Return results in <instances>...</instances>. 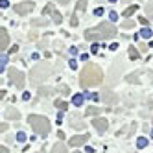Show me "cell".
<instances>
[{"label": "cell", "mask_w": 153, "mask_h": 153, "mask_svg": "<svg viewBox=\"0 0 153 153\" xmlns=\"http://www.w3.org/2000/svg\"><path fill=\"white\" fill-rule=\"evenodd\" d=\"M102 79H103V72L98 65L89 63V65H85L83 70L79 72V85L83 89H91V87L100 85Z\"/></svg>", "instance_id": "1"}, {"label": "cell", "mask_w": 153, "mask_h": 153, "mask_svg": "<svg viewBox=\"0 0 153 153\" xmlns=\"http://www.w3.org/2000/svg\"><path fill=\"white\" fill-rule=\"evenodd\" d=\"M116 35V28L111 22H100L94 30H87L85 31V39L87 41H100V39H111Z\"/></svg>", "instance_id": "2"}, {"label": "cell", "mask_w": 153, "mask_h": 153, "mask_svg": "<svg viewBox=\"0 0 153 153\" xmlns=\"http://www.w3.org/2000/svg\"><path fill=\"white\" fill-rule=\"evenodd\" d=\"M28 124L31 126V129H33L37 135L48 137V133H50V120L48 118L41 116V114H31L28 118Z\"/></svg>", "instance_id": "3"}, {"label": "cell", "mask_w": 153, "mask_h": 153, "mask_svg": "<svg viewBox=\"0 0 153 153\" xmlns=\"http://www.w3.org/2000/svg\"><path fill=\"white\" fill-rule=\"evenodd\" d=\"M50 74H52V67H50L48 63L35 65V68L31 70V83H33V85H39L42 79H46Z\"/></svg>", "instance_id": "4"}, {"label": "cell", "mask_w": 153, "mask_h": 153, "mask_svg": "<svg viewBox=\"0 0 153 153\" xmlns=\"http://www.w3.org/2000/svg\"><path fill=\"white\" fill-rule=\"evenodd\" d=\"M7 74H9V79H11V83L17 87V89H24L26 78H24V74H22V72H19L17 68H9Z\"/></svg>", "instance_id": "5"}, {"label": "cell", "mask_w": 153, "mask_h": 153, "mask_svg": "<svg viewBox=\"0 0 153 153\" xmlns=\"http://www.w3.org/2000/svg\"><path fill=\"white\" fill-rule=\"evenodd\" d=\"M33 7H35L33 2H19L15 6V13L17 15H28L30 11H33Z\"/></svg>", "instance_id": "6"}, {"label": "cell", "mask_w": 153, "mask_h": 153, "mask_svg": "<svg viewBox=\"0 0 153 153\" xmlns=\"http://www.w3.org/2000/svg\"><path fill=\"white\" fill-rule=\"evenodd\" d=\"M89 135L87 133H83V135H76V137H72L70 140H68V144L72 146V148H79V146H85L87 142H89Z\"/></svg>", "instance_id": "7"}, {"label": "cell", "mask_w": 153, "mask_h": 153, "mask_svg": "<svg viewBox=\"0 0 153 153\" xmlns=\"http://www.w3.org/2000/svg\"><path fill=\"white\" fill-rule=\"evenodd\" d=\"M92 126H94V129L98 131V133H105L107 131V127H109V122L105 118H96L94 116V120H92Z\"/></svg>", "instance_id": "8"}, {"label": "cell", "mask_w": 153, "mask_h": 153, "mask_svg": "<svg viewBox=\"0 0 153 153\" xmlns=\"http://www.w3.org/2000/svg\"><path fill=\"white\" fill-rule=\"evenodd\" d=\"M42 13H45V15H52V19H53V22H56V24H61L63 22V17H61V13L59 11H56V9H53V6L52 4H48L46 7H45V11H42Z\"/></svg>", "instance_id": "9"}, {"label": "cell", "mask_w": 153, "mask_h": 153, "mask_svg": "<svg viewBox=\"0 0 153 153\" xmlns=\"http://www.w3.org/2000/svg\"><path fill=\"white\" fill-rule=\"evenodd\" d=\"M102 100H103L107 105H114V103L118 102V96H116L114 92H111V91H103V92H102Z\"/></svg>", "instance_id": "10"}, {"label": "cell", "mask_w": 153, "mask_h": 153, "mask_svg": "<svg viewBox=\"0 0 153 153\" xmlns=\"http://www.w3.org/2000/svg\"><path fill=\"white\" fill-rule=\"evenodd\" d=\"M9 45V33L6 31V28H0V52H4Z\"/></svg>", "instance_id": "11"}, {"label": "cell", "mask_w": 153, "mask_h": 153, "mask_svg": "<svg viewBox=\"0 0 153 153\" xmlns=\"http://www.w3.org/2000/svg\"><path fill=\"white\" fill-rule=\"evenodd\" d=\"M70 126L74 127V129H83L85 127V124H83V120H81V116H78V114H72L70 116Z\"/></svg>", "instance_id": "12"}, {"label": "cell", "mask_w": 153, "mask_h": 153, "mask_svg": "<svg viewBox=\"0 0 153 153\" xmlns=\"http://www.w3.org/2000/svg\"><path fill=\"white\" fill-rule=\"evenodd\" d=\"M52 153H68V149H67V146H65L63 142H57V144L52 148Z\"/></svg>", "instance_id": "13"}, {"label": "cell", "mask_w": 153, "mask_h": 153, "mask_svg": "<svg viewBox=\"0 0 153 153\" xmlns=\"http://www.w3.org/2000/svg\"><path fill=\"white\" fill-rule=\"evenodd\" d=\"M20 116V113L17 111V109H7L6 111V118H9V120H17Z\"/></svg>", "instance_id": "14"}, {"label": "cell", "mask_w": 153, "mask_h": 153, "mask_svg": "<svg viewBox=\"0 0 153 153\" xmlns=\"http://www.w3.org/2000/svg\"><path fill=\"white\" fill-rule=\"evenodd\" d=\"M102 113V109H98V107H89V109H87V116H96V114H100Z\"/></svg>", "instance_id": "15"}, {"label": "cell", "mask_w": 153, "mask_h": 153, "mask_svg": "<svg viewBox=\"0 0 153 153\" xmlns=\"http://www.w3.org/2000/svg\"><path fill=\"white\" fill-rule=\"evenodd\" d=\"M127 50H129V57L133 59V61H135V59H138V56H140V53H138V50H137L135 46H129Z\"/></svg>", "instance_id": "16"}, {"label": "cell", "mask_w": 153, "mask_h": 153, "mask_svg": "<svg viewBox=\"0 0 153 153\" xmlns=\"http://www.w3.org/2000/svg\"><path fill=\"white\" fill-rule=\"evenodd\" d=\"M138 35H140L142 39H149V37H151L153 33H151V30H149V28H142V30H140V33H138Z\"/></svg>", "instance_id": "17"}, {"label": "cell", "mask_w": 153, "mask_h": 153, "mask_svg": "<svg viewBox=\"0 0 153 153\" xmlns=\"http://www.w3.org/2000/svg\"><path fill=\"white\" fill-rule=\"evenodd\" d=\"M72 103H74L76 107H81V103H83V96H81V94H76V96L72 98Z\"/></svg>", "instance_id": "18"}, {"label": "cell", "mask_w": 153, "mask_h": 153, "mask_svg": "<svg viewBox=\"0 0 153 153\" xmlns=\"http://www.w3.org/2000/svg\"><path fill=\"white\" fill-rule=\"evenodd\" d=\"M137 9H138V6H129L126 11H124V17H131L133 13H137Z\"/></svg>", "instance_id": "19"}, {"label": "cell", "mask_w": 153, "mask_h": 153, "mask_svg": "<svg viewBox=\"0 0 153 153\" xmlns=\"http://www.w3.org/2000/svg\"><path fill=\"white\" fill-rule=\"evenodd\" d=\"M146 13L149 19H153V0H149V2L146 4Z\"/></svg>", "instance_id": "20"}, {"label": "cell", "mask_w": 153, "mask_h": 153, "mask_svg": "<svg viewBox=\"0 0 153 153\" xmlns=\"http://www.w3.org/2000/svg\"><path fill=\"white\" fill-rule=\"evenodd\" d=\"M85 6H87V0H78V6H76V13L83 11V9H85Z\"/></svg>", "instance_id": "21"}, {"label": "cell", "mask_w": 153, "mask_h": 153, "mask_svg": "<svg viewBox=\"0 0 153 153\" xmlns=\"http://www.w3.org/2000/svg\"><path fill=\"white\" fill-rule=\"evenodd\" d=\"M56 107H59L61 111H65V109H68V103L63 102V100H56Z\"/></svg>", "instance_id": "22"}, {"label": "cell", "mask_w": 153, "mask_h": 153, "mask_svg": "<svg viewBox=\"0 0 153 153\" xmlns=\"http://www.w3.org/2000/svg\"><path fill=\"white\" fill-rule=\"evenodd\" d=\"M146 146H148V138H142V137H140V138L137 140V148L142 149V148H146Z\"/></svg>", "instance_id": "23"}, {"label": "cell", "mask_w": 153, "mask_h": 153, "mask_svg": "<svg viewBox=\"0 0 153 153\" xmlns=\"http://www.w3.org/2000/svg\"><path fill=\"white\" fill-rule=\"evenodd\" d=\"M6 63H7V57H0V74H2L4 72V68H6Z\"/></svg>", "instance_id": "24"}, {"label": "cell", "mask_w": 153, "mask_h": 153, "mask_svg": "<svg viewBox=\"0 0 153 153\" xmlns=\"http://www.w3.org/2000/svg\"><path fill=\"white\" fill-rule=\"evenodd\" d=\"M57 91H59V92H63V94H68V92H70V89H68L67 85H61V87H59Z\"/></svg>", "instance_id": "25"}, {"label": "cell", "mask_w": 153, "mask_h": 153, "mask_svg": "<svg viewBox=\"0 0 153 153\" xmlns=\"http://www.w3.org/2000/svg\"><path fill=\"white\" fill-rule=\"evenodd\" d=\"M138 22L144 26V28H148V22H149V20H148V19H144V17H138Z\"/></svg>", "instance_id": "26"}, {"label": "cell", "mask_w": 153, "mask_h": 153, "mask_svg": "<svg viewBox=\"0 0 153 153\" xmlns=\"http://www.w3.org/2000/svg\"><path fill=\"white\" fill-rule=\"evenodd\" d=\"M17 140H19V142H24V140H26V135L22 133V131H19V135H17Z\"/></svg>", "instance_id": "27"}, {"label": "cell", "mask_w": 153, "mask_h": 153, "mask_svg": "<svg viewBox=\"0 0 153 153\" xmlns=\"http://www.w3.org/2000/svg\"><path fill=\"white\" fill-rule=\"evenodd\" d=\"M94 15H96V17H102V15H103V7H96V9H94Z\"/></svg>", "instance_id": "28"}, {"label": "cell", "mask_w": 153, "mask_h": 153, "mask_svg": "<svg viewBox=\"0 0 153 153\" xmlns=\"http://www.w3.org/2000/svg\"><path fill=\"white\" fill-rule=\"evenodd\" d=\"M133 26H135L133 20H126V22H124V28H127V30H129V28H133Z\"/></svg>", "instance_id": "29"}, {"label": "cell", "mask_w": 153, "mask_h": 153, "mask_svg": "<svg viewBox=\"0 0 153 153\" xmlns=\"http://www.w3.org/2000/svg\"><path fill=\"white\" fill-rule=\"evenodd\" d=\"M31 24H33V26H42V24H46V20H33V22H31Z\"/></svg>", "instance_id": "30"}, {"label": "cell", "mask_w": 153, "mask_h": 153, "mask_svg": "<svg viewBox=\"0 0 153 153\" xmlns=\"http://www.w3.org/2000/svg\"><path fill=\"white\" fill-rule=\"evenodd\" d=\"M109 19H111V20H116V19H118V15H116L114 11H111V13H109Z\"/></svg>", "instance_id": "31"}, {"label": "cell", "mask_w": 153, "mask_h": 153, "mask_svg": "<svg viewBox=\"0 0 153 153\" xmlns=\"http://www.w3.org/2000/svg\"><path fill=\"white\" fill-rule=\"evenodd\" d=\"M4 131H7V124H0V133H4Z\"/></svg>", "instance_id": "32"}, {"label": "cell", "mask_w": 153, "mask_h": 153, "mask_svg": "<svg viewBox=\"0 0 153 153\" xmlns=\"http://www.w3.org/2000/svg\"><path fill=\"white\" fill-rule=\"evenodd\" d=\"M68 65H70V67H72V68H78V63H76V61H74V59H72V61H70V63H68Z\"/></svg>", "instance_id": "33"}, {"label": "cell", "mask_w": 153, "mask_h": 153, "mask_svg": "<svg viewBox=\"0 0 153 153\" xmlns=\"http://www.w3.org/2000/svg\"><path fill=\"white\" fill-rule=\"evenodd\" d=\"M0 6H2V7H7L9 4H7V0H0Z\"/></svg>", "instance_id": "34"}, {"label": "cell", "mask_w": 153, "mask_h": 153, "mask_svg": "<svg viewBox=\"0 0 153 153\" xmlns=\"http://www.w3.org/2000/svg\"><path fill=\"white\" fill-rule=\"evenodd\" d=\"M0 153H9V151H7V148H6V146H0Z\"/></svg>", "instance_id": "35"}, {"label": "cell", "mask_w": 153, "mask_h": 153, "mask_svg": "<svg viewBox=\"0 0 153 153\" xmlns=\"http://www.w3.org/2000/svg\"><path fill=\"white\" fill-rule=\"evenodd\" d=\"M57 2H59L61 6H67V4H68V0H57Z\"/></svg>", "instance_id": "36"}, {"label": "cell", "mask_w": 153, "mask_h": 153, "mask_svg": "<svg viewBox=\"0 0 153 153\" xmlns=\"http://www.w3.org/2000/svg\"><path fill=\"white\" fill-rule=\"evenodd\" d=\"M4 94H6L4 91H0V100H2V98H4Z\"/></svg>", "instance_id": "37"}, {"label": "cell", "mask_w": 153, "mask_h": 153, "mask_svg": "<svg viewBox=\"0 0 153 153\" xmlns=\"http://www.w3.org/2000/svg\"><path fill=\"white\" fill-rule=\"evenodd\" d=\"M122 2H131V0H122Z\"/></svg>", "instance_id": "38"}, {"label": "cell", "mask_w": 153, "mask_h": 153, "mask_svg": "<svg viewBox=\"0 0 153 153\" xmlns=\"http://www.w3.org/2000/svg\"><path fill=\"white\" fill-rule=\"evenodd\" d=\"M151 137H153V129H151Z\"/></svg>", "instance_id": "39"}]
</instances>
